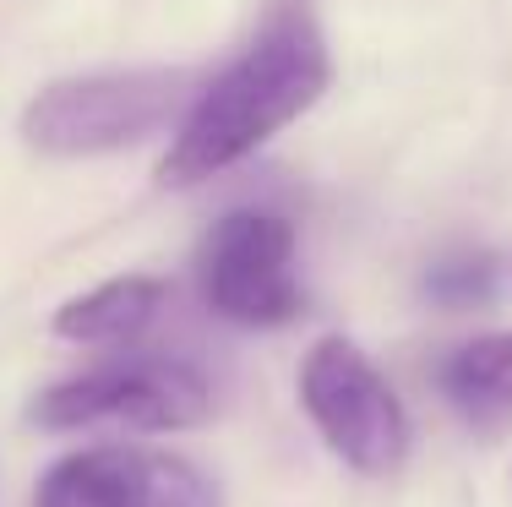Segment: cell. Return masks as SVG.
<instances>
[{
    "instance_id": "8",
    "label": "cell",
    "mask_w": 512,
    "mask_h": 507,
    "mask_svg": "<svg viewBox=\"0 0 512 507\" xmlns=\"http://www.w3.org/2000/svg\"><path fill=\"white\" fill-rule=\"evenodd\" d=\"M164 279H148V273H126V279H109L88 295L66 300L55 311V338L66 344H131L153 328V317L164 311Z\"/></svg>"
},
{
    "instance_id": "5",
    "label": "cell",
    "mask_w": 512,
    "mask_h": 507,
    "mask_svg": "<svg viewBox=\"0 0 512 507\" xmlns=\"http://www.w3.org/2000/svg\"><path fill=\"white\" fill-rule=\"evenodd\" d=\"M295 224L273 208L224 213L197 246L202 306L229 328H289L306 311V289L295 268Z\"/></svg>"
},
{
    "instance_id": "2",
    "label": "cell",
    "mask_w": 512,
    "mask_h": 507,
    "mask_svg": "<svg viewBox=\"0 0 512 507\" xmlns=\"http://www.w3.org/2000/svg\"><path fill=\"white\" fill-rule=\"evenodd\" d=\"M202 88V71L186 66H142V71H93V77L50 82L22 110L28 148L50 159H93L175 131Z\"/></svg>"
},
{
    "instance_id": "7",
    "label": "cell",
    "mask_w": 512,
    "mask_h": 507,
    "mask_svg": "<svg viewBox=\"0 0 512 507\" xmlns=\"http://www.w3.org/2000/svg\"><path fill=\"white\" fill-rule=\"evenodd\" d=\"M431 377L442 404L474 437H507L512 431V333H474L442 349Z\"/></svg>"
},
{
    "instance_id": "1",
    "label": "cell",
    "mask_w": 512,
    "mask_h": 507,
    "mask_svg": "<svg viewBox=\"0 0 512 507\" xmlns=\"http://www.w3.org/2000/svg\"><path fill=\"white\" fill-rule=\"evenodd\" d=\"M333 82V55H327L322 22L311 0H267L262 22L229 66L202 77L191 110L169 131V148L158 159L164 186H197L256 148L295 126Z\"/></svg>"
},
{
    "instance_id": "9",
    "label": "cell",
    "mask_w": 512,
    "mask_h": 507,
    "mask_svg": "<svg viewBox=\"0 0 512 507\" xmlns=\"http://www.w3.org/2000/svg\"><path fill=\"white\" fill-rule=\"evenodd\" d=\"M496 289V262L485 251H463V257H442L425 273V295L436 306H474V300H491Z\"/></svg>"
},
{
    "instance_id": "6",
    "label": "cell",
    "mask_w": 512,
    "mask_h": 507,
    "mask_svg": "<svg viewBox=\"0 0 512 507\" xmlns=\"http://www.w3.org/2000/svg\"><path fill=\"white\" fill-rule=\"evenodd\" d=\"M33 507H224L191 458L137 442L66 453L33 491Z\"/></svg>"
},
{
    "instance_id": "4",
    "label": "cell",
    "mask_w": 512,
    "mask_h": 507,
    "mask_svg": "<svg viewBox=\"0 0 512 507\" xmlns=\"http://www.w3.org/2000/svg\"><path fill=\"white\" fill-rule=\"evenodd\" d=\"M300 404H306L316 437L344 469L365 480L393 475L409 458V409L393 393V382L376 371V360L360 344L327 333L300 360Z\"/></svg>"
},
{
    "instance_id": "3",
    "label": "cell",
    "mask_w": 512,
    "mask_h": 507,
    "mask_svg": "<svg viewBox=\"0 0 512 507\" xmlns=\"http://www.w3.org/2000/svg\"><path fill=\"white\" fill-rule=\"evenodd\" d=\"M33 426L82 431V426H126V431H191L213 415V388L180 355H109L99 366L60 377L33 398Z\"/></svg>"
}]
</instances>
